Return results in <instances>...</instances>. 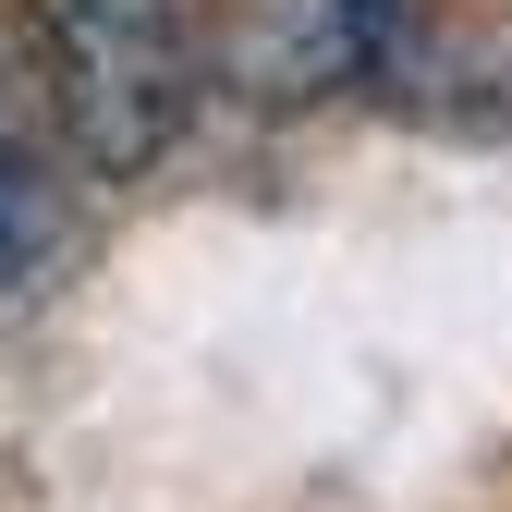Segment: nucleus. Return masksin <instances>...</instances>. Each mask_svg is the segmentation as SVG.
<instances>
[{
  "label": "nucleus",
  "instance_id": "1",
  "mask_svg": "<svg viewBox=\"0 0 512 512\" xmlns=\"http://www.w3.org/2000/svg\"><path fill=\"white\" fill-rule=\"evenodd\" d=\"M25 98L86 183H159L208 122V0H13Z\"/></svg>",
  "mask_w": 512,
  "mask_h": 512
},
{
  "label": "nucleus",
  "instance_id": "2",
  "mask_svg": "<svg viewBox=\"0 0 512 512\" xmlns=\"http://www.w3.org/2000/svg\"><path fill=\"white\" fill-rule=\"evenodd\" d=\"M415 0H208V98L244 122H317L415 74Z\"/></svg>",
  "mask_w": 512,
  "mask_h": 512
},
{
  "label": "nucleus",
  "instance_id": "3",
  "mask_svg": "<svg viewBox=\"0 0 512 512\" xmlns=\"http://www.w3.org/2000/svg\"><path fill=\"white\" fill-rule=\"evenodd\" d=\"M74 244H86V171L25 98V110H0V305L37 293Z\"/></svg>",
  "mask_w": 512,
  "mask_h": 512
}]
</instances>
